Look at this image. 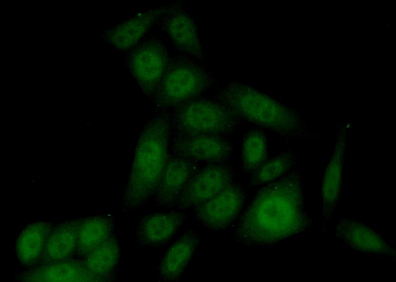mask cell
Masks as SVG:
<instances>
[{
  "mask_svg": "<svg viewBox=\"0 0 396 282\" xmlns=\"http://www.w3.org/2000/svg\"><path fill=\"white\" fill-rule=\"evenodd\" d=\"M188 215L181 211H155L144 215L135 230V241L140 248L166 245L185 223Z\"/></svg>",
  "mask_w": 396,
  "mask_h": 282,
  "instance_id": "7c38bea8",
  "label": "cell"
},
{
  "mask_svg": "<svg viewBox=\"0 0 396 282\" xmlns=\"http://www.w3.org/2000/svg\"><path fill=\"white\" fill-rule=\"evenodd\" d=\"M25 276V279L34 282L99 281L84 263L66 260L48 263Z\"/></svg>",
  "mask_w": 396,
  "mask_h": 282,
  "instance_id": "ac0fdd59",
  "label": "cell"
},
{
  "mask_svg": "<svg viewBox=\"0 0 396 282\" xmlns=\"http://www.w3.org/2000/svg\"><path fill=\"white\" fill-rule=\"evenodd\" d=\"M121 250L117 235L112 234L85 256L84 264L99 281L115 280Z\"/></svg>",
  "mask_w": 396,
  "mask_h": 282,
  "instance_id": "2e32d148",
  "label": "cell"
},
{
  "mask_svg": "<svg viewBox=\"0 0 396 282\" xmlns=\"http://www.w3.org/2000/svg\"><path fill=\"white\" fill-rule=\"evenodd\" d=\"M267 141L263 129L257 127L244 134L241 154V170L244 174L250 175L268 158Z\"/></svg>",
  "mask_w": 396,
  "mask_h": 282,
  "instance_id": "7402d4cb",
  "label": "cell"
},
{
  "mask_svg": "<svg viewBox=\"0 0 396 282\" xmlns=\"http://www.w3.org/2000/svg\"><path fill=\"white\" fill-rule=\"evenodd\" d=\"M233 149L227 137L213 135L172 134L169 145L170 154L207 164L229 162Z\"/></svg>",
  "mask_w": 396,
  "mask_h": 282,
  "instance_id": "9c48e42d",
  "label": "cell"
},
{
  "mask_svg": "<svg viewBox=\"0 0 396 282\" xmlns=\"http://www.w3.org/2000/svg\"><path fill=\"white\" fill-rule=\"evenodd\" d=\"M215 83L203 63L189 56H171L155 94L156 111L169 110L203 97Z\"/></svg>",
  "mask_w": 396,
  "mask_h": 282,
  "instance_id": "277c9868",
  "label": "cell"
},
{
  "mask_svg": "<svg viewBox=\"0 0 396 282\" xmlns=\"http://www.w3.org/2000/svg\"><path fill=\"white\" fill-rule=\"evenodd\" d=\"M50 231L48 223L37 222L22 231L16 242L17 255L22 264L30 265L40 259Z\"/></svg>",
  "mask_w": 396,
  "mask_h": 282,
  "instance_id": "d6986e66",
  "label": "cell"
},
{
  "mask_svg": "<svg viewBox=\"0 0 396 282\" xmlns=\"http://www.w3.org/2000/svg\"><path fill=\"white\" fill-rule=\"evenodd\" d=\"M198 169L197 162L170 153L153 195L155 205L168 209L176 206L183 190Z\"/></svg>",
  "mask_w": 396,
  "mask_h": 282,
  "instance_id": "4fadbf2b",
  "label": "cell"
},
{
  "mask_svg": "<svg viewBox=\"0 0 396 282\" xmlns=\"http://www.w3.org/2000/svg\"><path fill=\"white\" fill-rule=\"evenodd\" d=\"M297 156L290 148L268 158L250 175L247 187L262 186L283 176L297 166Z\"/></svg>",
  "mask_w": 396,
  "mask_h": 282,
  "instance_id": "44dd1931",
  "label": "cell"
},
{
  "mask_svg": "<svg viewBox=\"0 0 396 282\" xmlns=\"http://www.w3.org/2000/svg\"><path fill=\"white\" fill-rule=\"evenodd\" d=\"M246 201L244 186L233 181L217 195L193 209L191 215L206 229L223 232L234 227Z\"/></svg>",
  "mask_w": 396,
  "mask_h": 282,
  "instance_id": "52a82bcc",
  "label": "cell"
},
{
  "mask_svg": "<svg viewBox=\"0 0 396 282\" xmlns=\"http://www.w3.org/2000/svg\"><path fill=\"white\" fill-rule=\"evenodd\" d=\"M172 134L213 135L234 134L242 121L213 98L199 97L168 110Z\"/></svg>",
  "mask_w": 396,
  "mask_h": 282,
  "instance_id": "5b68a950",
  "label": "cell"
},
{
  "mask_svg": "<svg viewBox=\"0 0 396 282\" xmlns=\"http://www.w3.org/2000/svg\"><path fill=\"white\" fill-rule=\"evenodd\" d=\"M171 136L168 110L156 111L142 129L124 187L122 212L142 207L153 195L170 154Z\"/></svg>",
  "mask_w": 396,
  "mask_h": 282,
  "instance_id": "7a4b0ae2",
  "label": "cell"
},
{
  "mask_svg": "<svg viewBox=\"0 0 396 282\" xmlns=\"http://www.w3.org/2000/svg\"><path fill=\"white\" fill-rule=\"evenodd\" d=\"M312 225L305 207L302 175L296 167L261 186L236 223L234 240L249 246H272L307 231Z\"/></svg>",
  "mask_w": 396,
  "mask_h": 282,
  "instance_id": "6da1fadb",
  "label": "cell"
},
{
  "mask_svg": "<svg viewBox=\"0 0 396 282\" xmlns=\"http://www.w3.org/2000/svg\"><path fill=\"white\" fill-rule=\"evenodd\" d=\"M157 24L177 51L204 62L197 24L183 8L181 1L171 3Z\"/></svg>",
  "mask_w": 396,
  "mask_h": 282,
  "instance_id": "30bf717a",
  "label": "cell"
},
{
  "mask_svg": "<svg viewBox=\"0 0 396 282\" xmlns=\"http://www.w3.org/2000/svg\"><path fill=\"white\" fill-rule=\"evenodd\" d=\"M234 178V168L230 162L207 164L189 180L176 206L180 211L193 209L221 192Z\"/></svg>",
  "mask_w": 396,
  "mask_h": 282,
  "instance_id": "ba28073f",
  "label": "cell"
},
{
  "mask_svg": "<svg viewBox=\"0 0 396 282\" xmlns=\"http://www.w3.org/2000/svg\"><path fill=\"white\" fill-rule=\"evenodd\" d=\"M80 222L64 223L51 230L46 241L42 258L48 263L66 260L77 248Z\"/></svg>",
  "mask_w": 396,
  "mask_h": 282,
  "instance_id": "e0dca14e",
  "label": "cell"
},
{
  "mask_svg": "<svg viewBox=\"0 0 396 282\" xmlns=\"http://www.w3.org/2000/svg\"><path fill=\"white\" fill-rule=\"evenodd\" d=\"M127 69L144 94L153 98L171 56L157 35L147 36L124 54Z\"/></svg>",
  "mask_w": 396,
  "mask_h": 282,
  "instance_id": "8992f818",
  "label": "cell"
},
{
  "mask_svg": "<svg viewBox=\"0 0 396 282\" xmlns=\"http://www.w3.org/2000/svg\"><path fill=\"white\" fill-rule=\"evenodd\" d=\"M114 221L112 216H97L80 222L77 246L79 253L86 256L112 235Z\"/></svg>",
  "mask_w": 396,
  "mask_h": 282,
  "instance_id": "ffe728a7",
  "label": "cell"
},
{
  "mask_svg": "<svg viewBox=\"0 0 396 282\" xmlns=\"http://www.w3.org/2000/svg\"><path fill=\"white\" fill-rule=\"evenodd\" d=\"M333 235L356 251L396 260L395 246L390 245L372 227L352 218L340 217Z\"/></svg>",
  "mask_w": 396,
  "mask_h": 282,
  "instance_id": "8fae6325",
  "label": "cell"
},
{
  "mask_svg": "<svg viewBox=\"0 0 396 282\" xmlns=\"http://www.w3.org/2000/svg\"><path fill=\"white\" fill-rule=\"evenodd\" d=\"M170 3L147 9L128 18L106 31L103 40L124 54L147 36Z\"/></svg>",
  "mask_w": 396,
  "mask_h": 282,
  "instance_id": "5bb4252c",
  "label": "cell"
},
{
  "mask_svg": "<svg viewBox=\"0 0 396 282\" xmlns=\"http://www.w3.org/2000/svg\"><path fill=\"white\" fill-rule=\"evenodd\" d=\"M200 236L194 229L178 235L166 250L157 267L158 278L165 282L180 280L200 243Z\"/></svg>",
  "mask_w": 396,
  "mask_h": 282,
  "instance_id": "9a60e30c",
  "label": "cell"
},
{
  "mask_svg": "<svg viewBox=\"0 0 396 282\" xmlns=\"http://www.w3.org/2000/svg\"><path fill=\"white\" fill-rule=\"evenodd\" d=\"M242 122L272 132L287 140L319 138L300 112L289 108L252 87L227 84L213 97Z\"/></svg>",
  "mask_w": 396,
  "mask_h": 282,
  "instance_id": "3957f363",
  "label": "cell"
}]
</instances>
